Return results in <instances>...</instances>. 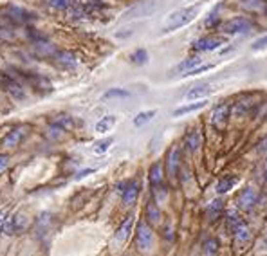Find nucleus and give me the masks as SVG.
<instances>
[{"label": "nucleus", "instance_id": "nucleus-23", "mask_svg": "<svg viewBox=\"0 0 267 256\" xmlns=\"http://www.w3.org/2000/svg\"><path fill=\"white\" fill-rule=\"evenodd\" d=\"M154 9H155V4H141V6L132 7L130 11H126L125 17L126 18H141V17H146V15L152 13Z\"/></svg>", "mask_w": 267, "mask_h": 256}, {"label": "nucleus", "instance_id": "nucleus-4", "mask_svg": "<svg viewBox=\"0 0 267 256\" xmlns=\"http://www.w3.org/2000/svg\"><path fill=\"white\" fill-rule=\"evenodd\" d=\"M249 31H253V22L249 18L238 17L222 24V33L224 35H244V33H249Z\"/></svg>", "mask_w": 267, "mask_h": 256}, {"label": "nucleus", "instance_id": "nucleus-13", "mask_svg": "<svg viewBox=\"0 0 267 256\" xmlns=\"http://www.w3.org/2000/svg\"><path fill=\"white\" fill-rule=\"evenodd\" d=\"M2 87H4V90H6L7 94H11L15 99H24L25 98V92L24 89H22V85L17 83L11 78H2Z\"/></svg>", "mask_w": 267, "mask_h": 256}, {"label": "nucleus", "instance_id": "nucleus-38", "mask_svg": "<svg viewBox=\"0 0 267 256\" xmlns=\"http://www.w3.org/2000/svg\"><path fill=\"white\" fill-rule=\"evenodd\" d=\"M0 38H4V40H13V38H15V31L6 29V27H0Z\"/></svg>", "mask_w": 267, "mask_h": 256}, {"label": "nucleus", "instance_id": "nucleus-27", "mask_svg": "<svg viewBox=\"0 0 267 256\" xmlns=\"http://www.w3.org/2000/svg\"><path fill=\"white\" fill-rule=\"evenodd\" d=\"M53 125L60 126V128H63V130H72L74 119H72L71 116H67V114H58V116H54Z\"/></svg>", "mask_w": 267, "mask_h": 256}, {"label": "nucleus", "instance_id": "nucleus-20", "mask_svg": "<svg viewBox=\"0 0 267 256\" xmlns=\"http://www.w3.org/2000/svg\"><path fill=\"white\" fill-rule=\"evenodd\" d=\"M226 222H227V227L231 229L233 233L238 231L240 227L246 226V222H244V218L240 217V213H238L237 209H231V211H227V215H226Z\"/></svg>", "mask_w": 267, "mask_h": 256}, {"label": "nucleus", "instance_id": "nucleus-30", "mask_svg": "<svg viewBox=\"0 0 267 256\" xmlns=\"http://www.w3.org/2000/svg\"><path fill=\"white\" fill-rule=\"evenodd\" d=\"M202 251H204V256H217V253H219V244H217V240L209 238L204 242V245H202Z\"/></svg>", "mask_w": 267, "mask_h": 256}, {"label": "nucleus", "instance_id": "nucleus-18", "mask_svg": "<svg viewBox=\"0 0 267 256\" xmlns=\"http://www.w3.org/2000/svg\"><path fill=\"white\" fill-rule=\"evenodd\" d=\"M208 98H202V99H195V103H188V105H183V107H179L173 110V116L177 118V116H184V114H190V112H195V110H201L208 105Z\"/></svg>", "mask_w": 267, "mask_h": 256}, {"label": "nucleus", "instance_id": "nucleus-43", "mask_svg": "<svg viewBox=\"0 0 267 256\" xmlns=\"http://www.w3.org/2000/svg\"><path fill=\"white\" fill-rule=\"evenodd\" d=\"M89 173H94V170L92 168H89V170H83V172H80L76 175V179H82V177H85V175H89Z\"/></svg>", "mask_w": 267, "mask_h": 256}, {"label": "nucleus", "instance_id": "nucleus-6", "mask_svg": "<svg viewBox=\"0 0 267 256\" xmlns=\"http://www.w3.org/2000/svg\"><path fill=\"white\" fill-rule=\"evenodd\" d=\"M258 190L253 188V186H247L244 188L237 197V208L242 209V211H251L258 204Z\"/></svg>", "mask_w": 267, "mask_h": 256}, {"label": "nucleus", "instance_id": "nucleus-37", "mask_svg": "<svg viewBox=\"0 0 267 256\" xmlns=\"http://www.w3.org/2000/svg\"><path fill=\"white\" fill-rule=\"evenodd\" d=\"M219 20H220V18H219V7H217V9H215V11L211 13L208 18H206V22H204V24H206V27H213V25L217 24Z\"/></svg>", "mask_w": 267, "mask_h": 256}, {"label": "nucleus", "instance_id": "nucleus-19", "mask_svg": "<svg viewBox=\"0 0 267 256\" xmlns=\"http://www.w3.org/2000/svg\"><path fill=\"white\" fill-rule=\"evenodd\" d=\"M237 184H238V177H235V175H224V177L217 182V188H215V190H217L219 195H224L227 191H231Z\"/></svg>", "mask_w": 267, "mask_h": 256}, {"label": "nucleus", "instance_id": "nucleus-39", "mask_svg": "<svg viewBox=\"0 0 267 256\" xmlns=\"http://www.w3.org/2000/svg\"><path fill=\"white\" fill-rule=\"evenodd\" d=\"M7 166H9V155L6 154H0V173L6 172Z\"/></svg>", "mask_w": 267, "mask_h": 256}, {"label": "nucleus", "instance_id": "nucleus-24", "mask_svg": "<svg viewBox=\"0 0 267 256\" xmlns=\"http://www.w3.org/2000/svg\"><path fill=\"white\" fill-rule=\"evenodd\" d=\"M213 89H211V85H197V87H191L188 90V94L186 98L188 99H199V98H206L208 94H211Z\"/></svg>", "mask_w": 267, "mask_h": 256}, {"label": "nucleus", "instance_id": "nucleus-35", "mask_svg": "<svg viewBox=\"0 0 267 256\" xmlns=\"http://www.w3.org/2000/svg\"><path fill=\"white\" fill-rule=\"evenodd\" d=\"M215 65H211V63H201V65H197L195 69H191V71H188L186 74H183V76H195V74H202V72L206 71H211Z\"/></svg>", "mask_w": 267, "mask_h": 256}, {"label": "nucleus", "instance_id": "nucleus-1", "mask_svg": "<svg viewBox=\"0 0 267 256\" xmlns=\"http://www.w3.org/2000/svg\"><path fill=\"white\" fill-rule=\"evenodd\" d=\"M201 13V6H186L181 7L177 11H173L170 17H168V22L164 25V33H173V31L181 29L184 25L191 24L197 18V15Z\"/></svg>", "mask_w": 267, "mask_h": 256}, {"label": "nucleus", "instance_id": "nucleus-9", "mask_svg": "<svg viewBox=\"0 0 267 256\" xmlns=\"http://www.w3.org/2000/svg\"><path fill=\"white\" fill-rule=\"evenodd\" d=\"M179 168H181V146H173L166 157V170H168L170 179H175V177H177Z\"/></svg>", "mask_w": 267, "mask_h": 256}, {"label": "nucleus", "instance_id": "nucleus-25", "mask_svg": "<svg viewBox=\"0 0 267 256\" xmlns=\"http://www.w3.org/2000/svg\"><path fill=\"white\" fill-rule=\"evenodd\" d=\"M35 51L38 56H42V58H49V56H54L56 54V49L51 45L49 42L42 40V42H35Z\"/></svg>", "mask_w": 267, "mask_h": 256}, {"label": "nucleus", "instance_id": "nucleus-3", "mask_svg": "<svg viewBox=\"0 0 267 256\" xmlns=\"http://www.w3.org/2000/svg\"><path fill=\"white\" fill-rule=\"evenodd\" d=\"M4 17H6L13 25H25L36 18L33 13H29L27 9H24V7L15 6V4H9V6L4 9Z\"/></svg>", "mask_w": 267, "mask_h": 256}, {"label": "nucleus", "instance_id": "nucleus-7", "mask_svg": "<svg viewBox=\"0 0 267 256\" xmlns=\"http://www.w3.org/2000/svg\"><path fill=\"white\" fill-rule=\"evenodd\" d=\"M227 118H229V103H219L211 112V125L217 130H224L227 125Z\"/></svg>", "mask_w": 267, "mask_h": 256}, {"label": "nucleus", "instance_id": "nucleus-15", "mask_svg": "<svg viewBox=\"0 0 267 256\" xmlns=\"http://www.w3.org/2000/svg\"><path fill=\"white\" fill-rule=\"evenodd\" d=\"M22 76L25 78V79H27V81H29L31 85H33V87H35L36 90H45V92H51V90H53V85H51V81H49L47 78H43V76H38V74H27V72H25V74H22Z\"/></svg>", "mask_w": 267, "mask_h": 256}, {"label": "nucleus", "instance_id": "nucleus-21", "mask_svg": "<svg viewBox=\"0 0 267 256\" xmlns=\"http://www.w3.org/2000/svg\"><path fill=\"white\" fill-rule=\"evenodd\" d=\"M202 60L199 58V56H191V58H186V60H183L179 65L173 67V72L177 74V72H181V74H186L188 71H191V69H195L197 65H201Z\"/></svg>", "mask_w": 267, "mask_h": 256}, {"label": "nucleus", "instance_id": "nucleus-32", "mask_svg": "<svg viewBox=\"0 0 267 256\" xmlns=\"http://www.w3.org/2000/svg\"><path fill=\"white\" fill-rule=\"evenodd\" d=\"M220 213H222V202H220V200H213V202L209 204V208H208L209 220H215V218H219Z\"/></svg>", "mask_w": 267, "mask_h": 256}, {"label": "nucleus", "instance_id": "nucleus-44", "mask_svg": "<svg viewBox=\"0 0 267 256\" xmlns=\"http://www.w3.org/2000/svg\"><path fill=\"white\" fill-rule=\"evenodd\" d=\"M264 2H267V0H264Z\"/></svg>", "mask_w": 267, "mask_h": 256}, {"label": "nucleus", "instance_id": "nucleus-17", "mask_svg": "<svg viewBox=\"0 0 267 256\" xmlns=\"http://www.w3.org/2000/svg\"><path fill=\"white\" fill-rule=\"evenodd\" d=\"M184 146L188 148V152H197V150L202 146V136L201 132L197 130V128H193V130H190L188 134H186V139H184Z\"/></svg>", "mask_w": 267, "mask_h": 256}, {"label": "nucleus", "instance_id": "nucleus-33", "mask_svg": "<svg viewBox=\"0 0 267 256\" xmlns=\"http://www.w3.org/2000/svg\"><path fill=\"white\" fill-rule=\"evenodd\" d=\"M130 92L125 89H108L105 94H103V99H110V98H128Z\"/></svg>", "mask_w": 267, "mask_h": 256}, {"label": "nucleus", "instance_id": "nucleus-41", "mask_svg": "<svg viewBox=\"0 0 267 256\" xmlns=\"http://www.w3.org/2000/svg\"><path fill=\"white\" fill-rule=\"evenodd\" d=\"M267 47V36H264L262 40H258V42H255V45H253V51H260V49Z\"/></svg>", "mask_w": 267, "mask_h": 256}, {"label": "nucleus", "instance_id": "nucleus-12", "mask_svg": "<svg viewBox=\"0 0 267 256\" xmlns=\"http://www.w3.org/2000/svg\"><path fill=\"white\" fill-rule=\"evenodd\" d=\"M134 224H136V215L134 213L126 215L125 220L121 222L119 229L116 231V240H118V242H125V240L130 236L132 229H134Z\"/></svg>", "mask_w": 267, "mask_h": 256}, {"label": "nucleus", "instance_id": "nucleus-2", "mask_svg": "<svg viewBox=\"0 0 267 256\" xmlns=\"http://www.w3.org/2000/svg\"><path fill=\"white\" fill-rule=\"evenodd\" d=\"M154 244H155V238H154V229L150 226L148 222H139L137 224V231H136V247L141 253L148 255L152 253L154 249Z\"/></svg>", "mask_w": 267, "mask_h": 256}, {"label": "nucleus", "instance_id": "nucleus-45", "mask_svg": "<svg viewBox=\"0 0 267 256\" xmlns=\"http://www.w3.org/2000/svg\"><path fill=\"white\" fill-rule=\"evenodd\" d=\"M266 11H267V9H266Z\"/></svg>", "mask_w": 267, "mask_h": 256}, {"label": "nucleus", "instance_id": "nucleus-8", "mask_svg": "<svg viewBox=\"0 0 267 256\" xmlns=\"http://www.w3.org/2000/svg\"><path fill=\"white\" fill-rule=\"evenodd\" d=\"M24 137H25V126H17L11 132H7V136L2 139L0 146L2 148H17V146H20Z\"/></svg>", "mask_w": 267, "mask_h": 256}, {"label": "nucleus", "instance_id": "nucleus-14", "mask_svg": "<svg viewBox=\"0 0 267 256\" xmlns=\"http://www.w3.org/2000/svg\"><path fill=\"white\" fill-rule=\"evenodd\" d=\"M150 184H152V190L163 188V184H164V172H163V162L161 161H157L150 168Z\"/></svg>", "mask_w": 267, "mask_h": 256}, {"label": "nucleus", "instance_id": "nucleus-34", "mask_svg": "<svg viewBox=\"0 0 267 256\" xmlns=\"http://www.w3.org/2000/svg\"><path fill=\"white\" fill-rule=\"evenodd\" d=\"M63 134H65V130H63V128H60V126H56V125H51V126H49L47 137H49V139H53V141H58V139H62V137H63Z\"/></svg>", "mask_w": 267, "mask_h": 256}, {"label": "nucleus", "instance_id": "nucleus-28", "mask_svg": "<svg viewBox=\"0 0 267 256\" xmlns=\"http://www.w3.org/2000/svg\"><path fill=\"white\" fill-rule=\"evenodd\" d=\"M116 125V116H105V118H101L98 123H96V132H100V134H105L108 132L112 126Z\"/></svg>", "mask_w": 267, "mask_h": 256}, {"label": "nucleus", "instance_id": "nucleus-16", "mask_svg": "<svg viewBox=\"0 0 267 256\" xmlns=\"http://www.w3.org/2000/svg\"><path fill=\"white\" fill-rule=\"evenodd\" d=\"M53 58L56 60V63H58L60 67H63V69H74L78 63L76 56L72 53H69V51H56V54H54Z\"/></svg>", "mask_w": 267, "mask_h": 256}, {"label": "nucleus", "instance_id": "nucleus-22", "mask_svg": "<svg viewBox=\"0 0 267 256\" xmlns=\"http://www.w3.org/2000/svg\"><path fill=\"white\" fill-rule=\"evenodd\" d=\"M144 215H146V220H148L152 226L161 224V209H159V206H157V202H148L146 204Z\"/></svg>", "mask_w": 267, "mask_h": 256}, {"label": "nucleus", "instance_id": "nucleus-10", "mask_svg": "<svg viewBox=\"0 0 267 256\" xmlns=\"http://www.w3.org/2000/svg\"><path fill=\"white\" fill-rule=\"evenodd\" d=\"M137 197H139V182L137 180H130L125 184V190L121 191V198L125 206H134L137 202Z\"/></svg>", "mask_w": 267, "mask_h": 256}, {"label": "nucleus", "instance_id": "nucleus-26", "mask_svg": "<svg viewBox=\"0 0 267 256\" xmlns=\"http://www.w3.org/2000/svg\"><path fill=\"white\" fill-rule=\"evenodd\" d=\"M155 116H157V110H154V108L152 110H143V112H139L134 118L132 123H134V126H144L146 123H150V121L154 119Z\"/></svg>", "mask_w": 267, "mask_h": 256}, {"label": "nucleus", "instance_id": "nucleus-42", "mask_svg": "<svg viewBox=\"0 0 267 256\" xmlns=\"http://www.w3.org/2000/svg\"><path fill=\"white\" fill-rule=\"evenodd\" d=\"M123 33H116V38H126V36L132 35V27L130 29H121Z\"/></svg>", "mask_w": 267, "mask_h": 256}, {"label": "nucleus", "instance_id": "nucleus-36", "mask_svg": "<svg viewBox=\"0 0 267 256\" xmlns=\"http://www.w3.org/2000/svg\"><path fill=\"white\" fill-rule=\"evenodd\" d=\"M49 6L53 9H58V11H65L71 7V2L69 0H49Z\"/></svg>", "mask_w": 267, "mask_h": 256}, {"label": "nucleus", "instance_id": "nucleus-29", "mask_svg": "<svg viewBox=\"0 0 267 256\" xmlns=\"http://www.w3.org/2000/svg\"><path fill=\"white\" fill-rule=\"evenodd\" d=\"M130 61L136 63V65H144V63L148 61V53H146L144 49H137V51H134V53L130 54Z\"/></svg>", "mask_w": 267, "mask_h": 256}, {"label": "nucleus", "instance_id": "nucleus-11", "mask_svg": "<svg viewBox=\"0 0 267 256\" xmlns=\"http://www.w3.org/2000/svg\"><path fill=\"white\" fill-rule=\"evenodd\" d=\"M233 235H235V249L237 251H246L247 245L251 244V240H253V233H251V229L247 226L240 227Z\"/></svg>", "mask_w": 267, "mask_h": 256}, {"label": "nucleus", "instance_id": "nucleus-40", "mask_svg": "<svg viewBox=\"0 0 267 256\" xmlns=\"http://www.w3.org/2000/svg\"><path fill=\"white\" fill-rule=\"evenodd\" d=\"M7 218H9V217H7V209H0V231L4 229Z\"/></svg>", "mask_w": 267, "mask_h": 256}, {"label": "nucleus", "instance_id": "nucleus-31", "mask_svg": "<svg viewBox=\"0 0 267 256\" xmlns=\"http://www.w3.org/2000/svg\"><path fill=\"white\" fill-rule=\"evenodd\" d=\"M114 139L112 137H107V139H103V141H98V143L94 144V154H105V152H108V148L112 146Z\"/></svg>", "mask_w": 267, "mask_h": 256}, {"label": "nucleus", "instance_id": "nucleus-5", "mask_svg": "<svg viewBox=\"0 0 267 256\" xmlns=\"http://www.w3.org/2000/svg\"><path fill=\"white\" fill-rule=\"evenodd\" d=\"M227 42V38L224 35H208L199 38L195 43H193V51L197 53H208V51H215L219 49L220 45H224Z\"/></svg>", "mask_w": 267, "mask_h": 256}]
</instances>
